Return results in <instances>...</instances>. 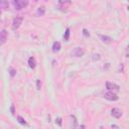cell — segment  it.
Returning <instances> with one entry per match:
<instances>
[{
  "mask_svg": "<svg viewBox=\"0 0 129 129\" xmlns=\"http://www.w3.org/2000/svg\"><path fill=\"white\" fill-rule=\"evenodd\" d=\"M12 4H13V6L16 10H21L22 8H24L28 5V1H26V0L25 1H23V0H14L12 2Z\"/></svg>",
  "mask_w": 129,
  "mask_h": 129,
  "instance_id": "obj_1",
  "label": "cell"
},
{
  "mask_svg": "<svg viewBox=\"0 0 129 129\" xmlns=\"http://www.w3.org/2000/svg\"><path fill=\"white\" fill-rule=\"evenodd\" d=\"M22 20H23V18L20 17V16H16V17L13 18V20H12V25H11V28H12L13 31H15L16 29L19 28L20 24L22 23Z\"/></svg>",
  "mask_w": 129,
  "mask_h": 129,
  "instance_id": "obj_2",
  "label": "cell"
},
{
  "mask_svg": "<svg viewBox=\"0 0 129 129\" xmlns=\"http://www.w3.org/2000/svg\"><path fill=\"white\" fill-rule=\"evenodd\" d=\"M104 97H105V99H107V100H109V101H117V100L119 99V97H118L116 94H114L113 92H111V91L106 92L105 95H104Z\"/></svg>",
  "mask_w": 129,
  "mask_h": 129,
  "instance_id": "obj_3",
  "label": "cell"
},
{
  "mask_svg": "<svg viewBox=\"0 0 129 129\" xmlns=\"http://www.w3.org/2000/svg\"><path fill=\"white\" fill-rule=\"evenodd\" d=\"M72 53L76 57H81V56H83L85 54V49L82 48V47H76V48H74Z\"/></svg>",
  "mask_w": 129,
  "mask_h": 129,
  "instance_id": "obj_4",
  "label": "cell"
},
{
  "mask_svg": "<svg viewBox=\"0 0 129 129\" xmlns=\"http://www.w3.org/2000/svg\"><path fill=\"white\" fill-rule=\"evenodd\" d=\"M106 88L109 90V91H119L120 90V87L115 84V83H111V82H107L106 83Z\"/></svg>",
  "mask_w": 129,
  "mask_h": 129,
  "instance_id": "obj_5",
  "label": "cell"
},
{
  "mask_svg": "<svg viewBox=\"0 0 129 129\" xmlns=\"http://www.w3.org/2000/svg\"><path fill=\"white\" fill-rule=\"evenodd\" d=\"M111 115L114 117V118H120L121 116H122V112H121V110H119L118 108H113L112 110H111Z\"/></svg>",
  "mask_w": 129,
  "mask_h": 129,
  "instance_id": "obj_6",
  "label": "cell"
},
{
  "mask_svg": "<svg viewBox=\"0 0 129 129\" xmlns=\"http://www.w3.org/2000/svg\"><path fill=\"white\" fill-rule=\"evenodd\" d=\"M100 38L102 39V41L104 43H107V44L112 43V41H113V38L112 37H110L108 35H104V34H100Z\"/></svg>",
  "mask_w": 129,
  "mask_h": 129,
  "instance_id": "obj_7",
  "label": "cell"
},
{
  "mask_svg": "<svg viewBox=\"0 0 129 129\" xmlns=\"http://www.w3.org/2000/svg\"><path fill=\"white\" fill-rule=\"evenodd\" d=\"M70 119H71V129H76L78 126L77 118L74 115H70Z\"/></svg>",
  "mask_w": 129,
  "mask_h": 129,
  "instance_id": "obj_8",
  "label": "cell"
},
{
  "mask_svg": "<svg viewBox=\"0 0 129 129\" xmlns=\"http://www.w3.org/2000/svg\"><path fill=\"white\" fill-rule=\"evenodd\" d=\"M0 35H1V44H4L6 39H7V35H8V32L5 30V29H2L1 32H0Z\"/></svg>",
  "mask_w": 129,
  "mask_h": 129,
  "instance_id": "obj_9",
  "label": "cell"
},
{
  "mask_svg": "<svg viewBox=\"0 0 129 129\" xmlns=\"http://www.w3.org/2000/svg\"><path fill=\"white\" fill-rule=\"evenodd\" d=\"M51 49H52L53 52H57V51H59V50H60V42H58V41H54V42L52 43Z\"/></svg>",
  "mask_w": 129,
  "mask_h": 129,
  "instance_id": "obj_10",
  "label": "cell"
},
{
  "mask_svg": "<svg viewBox=\"0 0 129 129\" xmlns=\"http://www.w3.org/2000/svg\"><path fill=\"white\" fill-rule=\"evenodd\" d=\"M35 66H36V60H35L34 56H30V57L28 58V67H29L30 69H34Z\"/></svg>",
  "mask_w": 129,
  "mask_h": 129,
  "instance_id": "obj_11",
  "label": "cell"
},
{
  "mask_svg": "<svg viewBox=\"0 0 129 129\" xmlns=\"http://www.w3.org/2000/svg\"><path fill=\"white\" fill-rule=\"evenodd\" d=\"M44 13H45V8H44V6H40V7L37 8L35 14H36L37 16H42V15H44Z\"/></svg>",
  "mask_w": 129,
  "mask_h": 129,
  "instance_id": "obj_12",
  "label": "cell"
},
{
  "mask_svg": "<svg viewBox=\"0 0 129 129\" xmlns=\"http://www.w3.org/2000/svg\"><path fill=\"white\" fill-rule=\"evenodd\" d=\"M71 30H70V28L68 27L67 29H66V32H64V34H63V38H64V40L66 41H69V39H70V34H71V32H70Z\"/></svg>",
  "mask_w": 129,
  "mask_h": 129,
  "instance_id": "obj_13",
  "label": "cell"
},
{
  "mask_svg": "<svg viewBox=\"0 0 129 129\" xmlns=\"http://www.w3.org/2000/svg\"><path fill=\"white\" fill-rule=\"evenodd\" d=\"M8 72H9V75H10V77H14L15 75H16V70L14 69V68H12V67H10L9 69H8Z\"/></svg>",
  "mask_w": 129,
  "mask_h": 129,
  "instance_id": "obj_14",
  "label": "cell"
},
{
  "mask_svg": "<svg viewBox=\"0 0 129 129\" xmlns=\"http://www.w3.org/2000/svg\"><path fill=\"white\" fill-rule=\"evenodd\" d=\"M17 121H18L21 125H27V122H26L21 116H17Z\"/></svg>",
  "mask_w": 129,
  "mask_h": 129,
  "instance_id": "obj_15",
  "label": "cell"
},
{
  "mask_svg": "<svg viewBox=\"0 0 129 129\" xmlns=\"http://www.w3.org/2000/svg\"><path fill=\"white\" fill-rule=\"evenodd\" d=\"M0 6H1V8H2V9H5V8H7V7H8V2H7V1H1Z\"/></svg>",
  "mask_w": 129,
  "mask_h": 129,
  "instance_id": "obj_16",
  "label": "cell"
},
{
  "mask_svg": "<svg viewBox=\"0 0 129 129\" xmlns=\"http://www.w3.org/2000/svg\"><path fill=\"white\" fill-rule=\"evenodd\" d=\"M55 123H56L58 126H61V118H59V117L56 118V119H55Z\"/></svg>",
  "mask_w": 129,
  "mask_h": 129,
  "instance_id": "obj_17",
  "label": "cell"
},
{
  "mask_svg": "<svg viewBox=\"0 0 129 129\" xmlns=\"http://www.w3.org/2000/svg\"><path fill=\"white\" fill-rule=\"evenodd\" d=\"M36 87H37V90H40V87H41L40 80H36Z\"/></svg>",
  "mask_w": 129,
  "mask_h": 129,
  "instance_id": "obj_18",
  "label": "cell"
},
{
  "mask_svg": "<svg viewBox=\"0 0 129 129\" xmlns=\"http://www.w3.org/2000/svg\"><path fill=\"white\" fill-rule=\"evenodd\" d=\"M83 33H84V35H85V36H90V33H89V32H88V30H87V29H85V28L83 29Z\"/></svg>",
  "mask_w": 129,
  "mask_h": 129,
  "instance_id": "obj_19",
  "label": "cell"
},
{
  "mask_svg": "<svg viewBox=\"0 0 129 129\" xmlns=\"http://www.w3.org/2000/svg\"><path fill=\"white\" fill-rule=\"evenodd\" d=\"M10 111H11V114H14V113H15V109H14V105H12V106H11V108H10Z\"/></svg>",
  "mask_w": 129,
  "mask_h": 129,
  "instance_id": "obj_20",
  "label": "cell"
},
{
  "mask_svg": "<svg viewBox=\"0 0 129 129\" xmlns=\"http://www.w3.org/2000/svg\"><path fill=\"white\" fill-rule=\"evenodd\" d=\"M126 56L129 57V45L127 46V49H126Z\"/></svg>",
  "mask_w": 129,
  "mask_h": 129,
  "instance_id": "obj_21",
  "label": "cell"
},
{
  "mask_svg": "<svg viewBox=\"0 0 129 129\" xmlns=\"http://www.w3.org/2000/svg\"><path fill=\"white\" fill-rule=\"evenodd\" d=\"M111 127H112V129H119V127H118V126H116V125H112Z\"/></svg>",
  "mask_w": 129,
  "mask_h": 129,
  "instance_id": "obj_22",
  "label": "cell"
},
{
  "mask_svg": "<svg viewBox=\"0 0 129 129\" xmlns=\"http://www.w3.org/2000/svg\"><path fill=\"white\" fill-rule=\"evenodd\" d=\"M78 129H86V126H85V125H81Z\"/></svg>",
  "mask_w": 129,
  "mask_h": 129,
  "instance_id": "obj_23",
  "label": "cell"
},
{
  "mask_svg": "<svg viewBox=\"0 0 129 129\" xmlns=\"http://www.w3.org/2000/svg\"><path fill=\"white\" fill-rule=\"evenodd\" d=\"M99 129H104V128H103V127H100V128H99Z\"/></svg>",
  "mask_w": 129,
  "mask_h": 129,
  "instance_id": "obj_24",
  "label": "cell"
},
{
  "mask_svg": "<svg viewBox=\"0 0 129 129\" xmlns=\"http://www.w3.org/2000/svg\"><path fill=\"white\" fill-rule=\"evenodd\" d=\"M128 10H129V6H128Z\"/></svg>",
  "mask_w": 129,
  "mask_h": 129,
  "instance_id": "obj_25",
  "label": "cell"
}]
</instances>
